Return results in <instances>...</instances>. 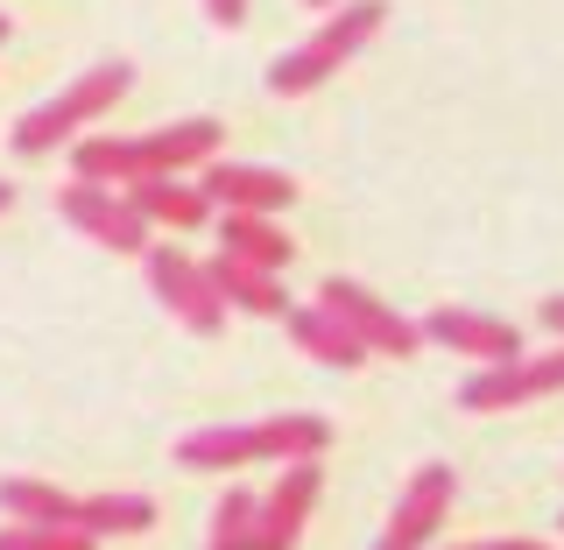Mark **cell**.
<instances>
[{"instance_id": "1", "label": "cell", "mask_w": 564, "mask_h": 550, "mask_svg": "<svg viewBox=\"0 0 564 550\" xmlns=\"http://www.w3.org/2000/svg\"><path fill=\"white\" fill-rule=\"evenodd\" d=\"M219 141H226V128L198 114V120H170V128H155V134H93V141H70V170H78L85 184L128 191V184H141V176H176V170H191V163H212Z\"/></svg>"}, {"instance_id": "2", "label": "cell", "mask_w": 564, "mask_h": 550, "mask_svg": "<svg viewBox=\"0 0 564 550\" xmlns=\"http://www.w3.org/2000/svg\"><path fill=\"white\" fill-rule=\"evenodd\" d=\"M332 423L311 410H282L261 423H212V431L176 438L184 473H240V466H290V459H325Z\"/></svg>"}, {"instance_id": "3", "label": "cell", "mask_w": 564, "mask_h": 550, "mask_svg": "<svg viewBox=\"0 0 564 550\" xmlns=\"http://www.w3.org/2000/svg\"><path fill=\"white\" fill-rule=\"evenodd\" d=\"M128 85H134V64H128V57L78 71V78H70L57 99H43L35 114L14 120L8 149H14V155H29V163H35V155H57L64 141H78V128H93L99 114H113V106L128 99Z\"/></svg>"}, {"instance_id": "4", "label": "cell", "mask_w": 564, "mask_h": 550, "mask_svg": "<svg viewBox=\"0 0 564 550\" xmlns=\"http://www.w3.org/2000/svg\"><path fill=\"white\" fill-rule=\"evenodd\" d=\"M381 22H388V0H346L339 14H325V29H317V35H304L296 50H282V57L269 64V93H275V99L317 93L332 71H346L367 43H375Z\"/></svg>"}, {"instance_id": "5", "label": "cell", "mask_w": 564, "mask_h": 550, "mask_svg": "<svg viewBox=\"0 0 564 550\" xmlns=\"http://www.w3.org/2000/svg\"><path fill=\"white\" fill-rule=\"evenodd\" d=\"M317 304L339 317V325L367 353H388V360H410V353H423V325H416V317H402L395 304H381L375 290H360V282H346V276H325Z\"/></svg>"}, {"instance_id": "6", "label": "cell", "mask_w": 564, "mask_h": 550, "mask_svg": "<svg viewBox=\"0 0 564 550\" xmlns=\"http://www.w3.org/2000/svg\"><path fill=\"white\" fill-rule=\"evenodd\" d=\"M564 396V346L557 353H522V360L480 367L473 381H458V410L494 417V410H522V402Z\"/></svg>"}, {"instance_id": "7", "label": "cell", "mask_w": 564, "mask_h": 550, "mask_svg": "<svg viewBox=\"0 0 564 550\" xmlns=\"http://www.w3.org/2000/svg\"><path fill=\"white\" fill-rule=\"evenodd\" d=\"M57 212H64V226H78L85 240H99V247H113V255H149V219L134 212L128 191H113V184H64L57 191Z\"/></svg>"}, {"instance_id": "8", "label": "cell", "mask_w": 564, "mask_h": 550, "mask_svg": "<svg viewBox=\"0 0 564 550\" xmlns=\"http://www.w3.org/2000/svg\"><path fill=\"white\" fill-rule=\"evenodd\" d=\"M141 261H149V290L163 296V311H170L184 332H198V339H212V332L226 325V304H219V290H212L205 261H191L184 247H149Z\"/></svg>"}, {"instance_id": "9", "label": "cell", "mask_w": 564, "mask_h": 550, "mask_svg": "<svg viewBox=\"0 0 564 550\" xmlns=\"http://www.w3.org/2000/svg\"><path fill=\"white\" fill-rule=\"evenodd\" d=\"M317 487H325V466H317V459H290L282 481L261 494L247 550H296V537H304V522H311V508H317Z\"/></svg>"}, {"instance_id": "10", "label": "cell", "mask_w": 564, "mask_h": 550, "mask_svg": "<svg viewBox=\"0 0 564 550\" xmlns=\"http://www.w3.org/2000/svg\"><path fill=\"white\" fill-rule=\"evenodd\" d=\"M452 502H458V473H452V466H437V459H431V466H416L375 550H423V543L437 537V522L452 516Z\"/></svg>"}, {"instance_id": "11", "label": "cell", "mask_w": 564, "mask_h": 550, "mask_svg": "<svg viewBox=\"0 0 564 550\" xmlns=\"http://www.w3.org/2000/svg\"><path fill=\"white\" fill-rule=\"evenodd\" d=\"M423 325V346H445V353H466V360L480 367H501V360H522V332L508 325V317H487V311H458V304H437L431 317H416Z\"/></svg>"}, {"instance_id": "12", "label": "cell", "mask_w": 564, "mask_h": 550, "mask_svg": "<svg viewBox=\"0 0 564 550\" xmlns=\"http://www.w3.org/2000/svg\"><path fill=\"white\" fill-rule=\"evenodd\" d=\"M198 191L219 212H269V219H275L282 205H296V176L261 170V163H219V155L205 163V184Z\"/></svg>"}, {"instance_id": "13", "label": "cell", "mask_w": 564, "mask_h": 550, "mask_svg": "<svg viewBox=\"0 0 564 550\" xmlns=\"http://www.w3.org/2000/svg\"><path fill=\"white\" fill-rule=\"evenodd\" d=\"M205 276H212V290H219L226 311H247V317H290V290H282L275 269H254V261H234V255H212Z\"/></svg>"}, {"instance_id": "14", "label": "cell", "mask_w": 564, "mask_h": 550, "mask_svg": "<svg viewBox=\"0 0 564 550\" xmlns=\"http://www.w3.org/2000/svg\"><path fill=\"white\" fill-rule=\"evenodd\" d=\"M219 255L254 261V269H275L282 276L296 261V240L282 234L269 212H219Z\"/></svg>"}, {"instance_id": "15", "label": "cell", "mask_w": 564, "mask_h": 550, "mask_svg": "<svg viewBox=\"0 0 564 550\" xmlns=\"http://www.w3.org/2000/svg\"><path fill=\"white\" fill-rule=\"evenodd\" d=\"M282 325H290V339L304 346L317 367H346V375H352V367H367V360H375V353L352 339V332H346V325H339V317H332L325 304H290V317H282Z\"/></svg>"}, {"instance_id": "16", "label": "cell", "mask_w": 564, "mask_h": 550, "mask_svg": "<svg viewBox=\"0 0 564 550\" xmlns=\"http://www.w3.org/2000/svg\"><path fill=\"white\" fill-rule=\"evenodd\" d=\"M128 198L149 226H176V234H191V226L212 219V198L198 184H176V176H141V184H128Z\"/></svg>"}, {"instance_id": "17", "label": "cell", "mask_w": 564, "mask_h": 550, "mask_svg": "<svg viewBox=\"0 0 564 550\" xmlns=\"http://www.w3.org/2000/svg\"><path fill=\"white\" fill-rule=\"evenodd\" d=\"M0 508H8V522L78 529V494H64V487H50V481H0Z\"/></svg>"}, {"instance_id": "18", "label": "cell", "mask_w": 564, "mask_h": 550, "mask_svg": "<svg viewBox=\"0 0 564 550\" xmlns=\"http://www.w3.org/2000/svg\"><path fill=\"white\" fill-rule=\"evenodd\" d=\"M78 529L85 537H149L155 502L149 494H78Z\"/></svg>"}, {"instance_id": "19", "label": "cell", "mask_w": 564, "mask_h": 550, "mask_svg": "<svg viewBox=\"0 0 564 550\" xmlns=\"http://www.w3.org/2000/svg\"><path fill=\"white\" fill-rule=\"evenodd\" d=\"M99 537L85 529H35V522H8L0 529V550H93Z\"/></svg>"}, {"instance_id": "20", "label": "cell", "mask_w": 564, "mask_h": 550, "mask_svg": "<svg viewBox=\"0 0 564 550\" xmlns=\"http://www.w3.org/2000/svg\"><path fill=\"white\" fill-rule=\"evenodd\" d=\"M205 14H212L219 29H240V22H247V0H205Z\"/></svg>"}, {"instance_id": "21", "label": "cell", "mask_w": 564, "mask_h": 550, "mask_svg": "<svg viewBox=\"0 0 564 550\" xmlns=\"http://www.w3.org/2000/svg\"><path fill=\"white\" fill-rule=\"evenodd\" d=\"M536 317H543V332H557V339H564V296H543Z\"/></svg>"}, {"instance_id": "22", "label": "cell", "mask_w": 564, "mask_h": 550, "mask_svg": "<svg viewBox=\"0 0 564 550\" xmlns=\"http://www.w3.org/2000/svg\"><path fill=\"white\" fill-rule=\"evenodd\" d=\"M458 550H543L536 537H501V543H458Z\"/></svg>"}, {"instance_id": "23", "label": "cell", "mask_w": 564, "mask_h": 550, "mask_svg": "<svg viewBox=\"0 0 564 550\" xmlns=\"http://www.w3.org/2000/svg\"><path fill=\"white\" fill-rule=\"evenodd\" d=\"M14 205V184H0V212H8Z\"/></svg>"}, {"instance_id": "24", "label": "cell", "mask_w": 564, "mask_h": 550, "mask_svg": "<svg viewBox=\"0 0 564 550\" xmlns=\"http://www.w3.org/2000/svg\"><path fill=\"white\" fill-rule=\"evenodd\" d=\"M8 35H14V29H8V14H0V43H8Z\"/></svg>"}, {"instance_id": "25", "label": "cell", "mask_w": 564, "mask_h": 550, "mask_svg": "<svg viewBox=\"0 0 564 550\" xmlns=\"http://www.w3.org/2000/svg\"><path fill=\"white\" fill-rule=\"evenodd\" d=\"M311 8H332V0H311Z\"/></svg>"}]
</instances>
